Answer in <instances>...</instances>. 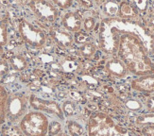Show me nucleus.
<instances>
[{"mask_svg":"<svg viewBox=\"0 0 154 136\" xmlns=\"http://www.w3.org/2000/svg\"><path fill=\"white\" fill-rule=\"evenodd\" d=\"M116 54L129 73L138 77L154 74V63L139 37L133 34L121 35Z\"/></svg>","mask_w":154,"mask_h":136,"instance_id":"nucleus-2","label":"nucleus"},{"mask_svg":"<svg viewBox=\"0 0 154 136\" xmlns=\"http://www.w3.org/2000/svg\"><path fill=\"white\" fill-rule=\"evenodd\" d=\"M29 96L23 92L9 93L6 105V123L18 125L21 119L29 113Z\"/></svg>","mask_w":154,"mask_h":136,"instance_id":"nucleus-4","label":"nucleus"},{"mask_svg":"<svg viewBox=\"0 0 154 136\" xmlns=\"http://www.w3.org/2000/svg\"><path fill=\"white\" fill-rule=\"evenodd\" d=\"M54 136H70V135L67 132H66V131H62V132H60L59 134L54 135Z\"/></svg>","mask_w":154,"mask_h":136,"instance_id":"nucleus-32","label":"nucleus"},{"mask_svg":"<svg viewBox=\"0 0 154 136\" xmlns=\"http://www.w3.org/2000/svg\"><path fill=\"white\" fill-rule=\"evenodd\" d=\"M132 3L136 7V9L138 10L141 15H143L144 13L148 11L149 8V3L146 1H132Z\"/></svg>","mask_w":154,"mask_h":136,"instance_id":"nucleus-28","label":"nucleus"},{"mask_svg":"<svg viewBox=\"0 0 154 136\" xmlns=\"http://www.w3.org/2000/svg\"><path fill=\"white\" fill-rule=\"evenodd\" d=\"M9 43V20L0 19V58H3L6 46Z\"/></svg>","mask_w":154,"mask_h":136,"instance_id":"nucleus-15","label":"nucleus"},{"mask_svg":"<svg viewBox=\"0 0 154 136\" xmlns=\"http://www.w3.org/2000/svg\"><path fill=\"white\" fill-rule=\"evenodd\" d=\"M123 34H133L139 37L149 57L154 55V37L145 29L141 20H124L118 17L103 18L98 31L99 48L107 55L116 54L120 36Z\"/></svg>","mask_w":154,"mask_h":136,"instance_id":"nucleus-1","label":"nucleus"},{"mask_svg":"<svg viewBox=\"0 0 154 136\" xmlns=\"http://www.w3.org/2000/svg\"><path fill=\"white\" fill-rule=\"evenodd\" d=\"M29 107L32 108V110L41 112L45 114L46 113L54 115L62 121L65 120L61 105L55 100L45 99L35 96V94H29Z\"/></svg>","mask_w":154,"mask_h":136,"instance_id":"nucleus-8","label":"nucleus"},{"mask_svg":"<svg viewBox=\"0 0 154 136\" xmlns=\"http://www.w3.org/2000/svg\"><path fill=\"white\" fill-rule=\"evenodd\" d=\"M88 136H139L134 131L118 125L109 114L93 113L86 126Z\"/></svg>","mask_w":154,"mask_h":136,"instance_id":"nucleus-3","label":"nucleus"},{"mask_svg":"<svg viewBox=\"0 0 154 136\" xmlns=\"http://www.w3.org/2000/svg\"><path fill=\"white\" fill-rule=\"evenodd\" d=\"M62 131H63V125L61 122L57 121V120H53V121L49 122L48 136H54Z\"/></svg>","mask_w":154,"mask_h":136,"instance_id":"nucleus-26","label":"nucleus"},{"mask_svg":"<svg viewBox=\"0 0 154 136\" xmlns=\"http://www.w3.org/2000/svg\"><path fill=\"white\" fill-rule=\"evenodd\" d=\"M61 108L65 117L72 116V115H74L76 113L77 107H76V104L72 100H69V99L64 100L63 102V104L61 105Z\"/></svg>","mask_w":154,"mask_h":136,"instance_id":"nucleus-23","label":"nucleus"},{"mask_svg":"<svg viewBox=\"0 0 154 136\" xmlns=\"http://www.w3.org/2000/svg\"><path fill=\"white\" fill-rule=\"evenodd\" d=\"M51 2L60 11L68 10L73 6V1H71V0H55V1Z\"/></svg>","mask_w":154,"mask_h":136,"instance_id":"nucleus-27","label":"nucleus"},{"mask_svg":"<svg viewBox=\"0 0 154 136\" xmlns=\"http://www.w3.org/2000/svg\"><path fill=\"white\" fill-rule=\"evenodd\" d=\"M9 97V92L0 83V126L6 123V105Z\"/></svg>","mask_w":154,"mask_h":136,"instance_id":"nucleus-17","label":"nucleus"},{"mask_svg":"<svg viewBox=\"0 0 154 136\" xmlns=\"http://www.w3.org/2000/svg\"><path fill=\"white\" fill-rule=\"evenodd\" d=\"M10 71V65L8 60L4 58H0V77H4Z\"/></svg>","mask_w":154,"mask_h":136,"instance_id":"nucleus-29","label":"nucleus"},{"mask_svg":"<svg viewBox=\"0 0 154 136\" xmlns=\"http://www.w3.org/2000/svg\"><path fill=\"white\" fill-rule=\"evenodd\" d=\"M0 128H1V126H0Z\"/></svg>","mask_w":154,"mask_h":136,"instance_id":"nucleus-36","label":"nucleus"},{"mask_svg":"<svg viewBox=\"0 0 154 136\" xmlns=\"http://www.w3.org/2000/svg\"><path fill=\"white\" fill-rule=\"evenodd\" d=\"M97 26V19L93 16H88L83 19V24H82V29L84 32L89 33L92 32Z\"/></svg>","mask_w":154,"mask_h":136,"instance_id":"nucleus-25","label":"nucleus"},{"mask_svg":"<svg viewBox=\"0 0 154 136\" xmlns=\"http://www.w3.org/2000/svg\"><path fill=\"white\" fill-rule=\"evenodd\" d=\"M102 14L105 18H116L118 15L119 3L116 1H106L101 4L100 7Z\"/></svg>","mask_w":154,"mask_h":136,"instance_id":"nucleus-16","label":"nucleus"},{"mask_svg":"<svg viewBox=\"0 0 154 136\" xmlns=\"http://www.w3.org/2000/svg\"><path fill=\"white\" fill-rule=\"evenodd\" d=\"M135 124L138 126H141V128L145 126L154 125V113H146L143 114H139L135 118Z\"/></svg>","mask_w":154,"mask_h":136,"instance_id":"nucleus-22","label":"nucleus"},{"mask_svg":"<svg viewBox=\"0 0 154 136\" xmlns=\"http://www.w3.org/2000/svg\"><path fill=\"white\" fill-rule=\"evenodd\" d=\"M66 128H67V131L66 132L70 136H83L85 132L83 126L75 120H68L67 124H66Z\"/></svg>","mask_w":154,"mask_h":136,"instance_id":"nucleus-21","label":"nucleus"},{"mask_svg":"<svg viewBox=\"0 0 154 136\" xmlns=\"http://www.w3.org/2000/svg\"><path fill=\"white\" fill-rule=\"evenodd\" d=\"M131 86L134 91L144 94L154 93V74L138 77L131 80Z\"/></svg>","mask_w":154,"mask_h":136,"instance_id":"nucleus-11","label":"nucleus"},{"mask_svg":"<svg viewBox=\"0 0 154 136\" xmlns=\"http://www.w3.org/2000/svg\"><path fill=\"white\" fill-rule=\"evenodd\" d=\"M83 17L79 11H69L61 16L62 28L71 33H77L82 29Z\"/></svg>","mask_w":154,"mask_h":136,"instance_id":"nucleus-9","label":"nucleus"},{"mask_svg":"<svg viewBox=\"0 0 154 136\" xmlns=\"http://www.w3.org/2000/svg\"><path fill=\"white\" fill-rule=\"evenodd\" d=\"M0 10H1V4H0Z\"/></svg>","mask_w":154,"mask_h":136,"instance_id":"nucleus-33","label":"nucleus"},{"mask_svg":"<svg viewBox=\"0 0 154 136\" xmlns=\"http://www.w3.org/2000/svg\"><path fill=\"white\" fill-rule=\"evenodd\" d=\"M125 106L131 112H139L143 109V103L135 98H129L125 102Z\"/></svg>","mask_w":154,"mask_h":136,"instance_id":"nucleus-24","label":"nucleus"},{"mask_svg":"<svg viewBox=\"0 0 154 136\" xmlns=\"http://www.w3.org/2000/svg\"><path fill=\"white\" fill-rule=\"evenodd\" d=\"M0 134L1 136H25L18 125H11L7 123L0 128Z\"/></svg>","mask_w":154,"mask_h":136,"instance_id":"nucleus-20","label":"nucleus"},{"mask_svg":"<svg viewBox=\"0 0 154 136\" xmlns=\"http://www.w3.org/2000/svg\"><path fill=\"white\" fill-rule=\"evenodd\" d=\"M49 119L46 114L31 110L19 122V128L25 136H48Z\"/></svg>","mask_w":154,"mask_h":136,"instance_id":"nucleus-5","label":"nucleus"},{"mask_svg":"<svg viewBox=\"0 0 154 136\" xmlns=\"http://www.w3.org/2000/svg\"><path fill=\"white\" fill-rule=\"evenodd\" d=\"M0 136H1V134H0Z\"/></svg>","mask_w":154,"mask_h":136,"instance_id":"nucleus-35","label":"nucleus"},{"mask_svg":"<svg viewBox=\"0 0 154 136\" xmlns=\"http://www.w3.org/2000/svg\"><path fill=\"white\" fill-rule=\"evenodd\" d=\"M141 133L143 136H154V125L142 127Z\"/></svg>","mask_w":154,"mask_h":136,"instance_id":"nucleus-31","label":"nucleus"},{"mask_svg":"<svg viewBox=\"0 0 154 136\" xmlns=\"http://www.w3.org/2000/svg\"><path fill=\"white\" fill-rule=\"evenodd\" d=\"M105 68L111 76L117 79H124L129 74V71L127 69L126 65L118 58H112L107 60Z\"/></svg>","mask_w":154,"mask_h":136,"instance_id":"nucleus-12","label":"nucleus"},{"mask_svg":"<svg viewBox=\"0 0 154 136\" xmlns=\"http://www.w3.org/2000/svg\"><path fill=\"white\" fill-rule=\"evenodd\" d=\"M117 17L124 20H141V14L132 1H122L119 3Z\"/></svg>","mask_w":154,"mask_h":136,"instance_id":"nucleus-13","label":"nucleus"},{"mask_svg":"<svg viewBox=\"0 0 154 136\" xmlns=\"http://www.w3.org/2000/svg\"><path fill=\"white\" fill-rule=\"evenodd\" d=\"M18 32L24 42L34 49L43 48L48 41L45 31L26 18L19 20Z\"/></svg>","mask_w":154,"mask_h":136,"instance_id":"nucleus-6","label":"nucleus"},{"mask_svg":"<svg viewBox=\"0 0 154 136\" xmlns=\"http://www.w3.org/2000/svg\"><path fill=\"white\" fill-rule=\"evenodd\" d=\"M153 47H154V44H153Z\"/></svg>","mask_w":154,"mask_h":136,"instance_id":"nucleus-34","label":"nucleus"},{"mask_svg":"<svg viewBox=\"0 0 154 136\" xmlns=\"http://www.w3.org/2000/svg\"><path fill=\"white\" fill-rule=\"evenodd\" d=\"M26 6L42 23L54 24L61 17V11L50 1H29Z\"/></svg>","mask_w":154,"mask_h":136,"instance_id":"nucleus-7","label":"nucleus"},{"mask_svg":"<svg viewBox=\"0 0 154 136\" xmlns=\"http://www.w3.org/2000/svg\"><path fill=\"white\" fill-rule=\"evenodd\" d=\"M141 22L148 33L154 37V9L149 8L148 11L141 15Z\"/></svg>","mask_w":154,"mask_h":136,"instance_id":"nucleus-18","label":"nucleus"},{"mask_svg":"<svg viewBox=\"0 0 154 136\" xmlns=\"http://www.w3.org/2000/svg\"><path fill=\"white\" fill-rule=\"evenodd\" d=\"M7 60H8V63L10 65V69L11 68L12 70H14L16 72L25 71L29 65V62L26 57L20 53L12 54Z\"/></svg>","mask_w":154,"mask_h":136,"instance_id":"nucleus-14","label":"nucleus"},{"mask_svg":"<svg viewBox=\"0 0 154 136\" xmlns=\"http://www.w3.org/2000/svg\"><path fill=\"white\" fill-rule=\"evenodd\" d=\"M145 106L148 113H154V96L149 97L145 102Z\"/></svg>","mask_w":154,"mask_h":136,"instance_id":"nucleus-30","label":"nucleus"},{"mask_svg":"<svg viewBox=\"0 0 154 136\" xmlns=\"http://www.w3.org/2000/svg\"><path fill=\"white\" fill-rule=\"evenodd\" d=\"M49 34L54 43L63 49L70 48L75 43L73 33L65 30L63 28L51 26L49 29Z\"/></svg>","mask_w":154,"mask_h":136,"instance_id":"nucleus-10","label":"nucleus"},{"mask_svg":"<svg viewBox=\"0 0 154 136\" xmlns=\"http://www.w3.org/2000/svg\"><path fill=\"white\" fill-rule=\"evenodd\" d=\"M97 46L93 42H87L83 45H80L78 48V52L82 57L85 59H91L97 53Z\"/></svg>","mask_w":154,"mask_h":136,"instance_id":"nucleus-19","label":"nucleus"}]
</instances>
